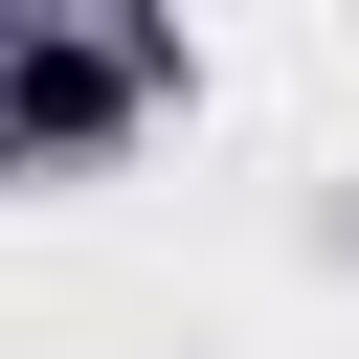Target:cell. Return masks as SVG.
<instances>
[{
  "instance_id": "6da1fadb",
  "label": "cell",
  "mask_w": 359,
  "mask_h": 359,
  "mask_svg": "<svg viewBox=\"0 0 359 359\" xmlns=\"http://www.w3.org/2000/svg\"><path fill=\"white\" fill-rule=\"evenodd\" d=\"M135 112V45H22L0 67V135H112Z\"/></svg>"
}]
</instances>
